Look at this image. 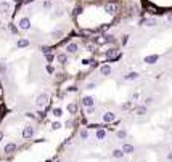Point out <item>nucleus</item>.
Segmentation results:
<instances>
[{"label":"nucleus","instance_id":"obj_17","mask_svg":"<svg viewBox=\"0 0 172 162\" xmlns=\"http://www.w3.org/2000/svg\"><path fill=\"white\" fill-rule=\"evenodd\" d=\"M135 112H137V116H146L148 114V106H145V104H138Z\"/></svg>","mask_w":172,"mask_h":162},{"label":"nucleus","instance_id":"obj_5","mask_svg":"<svg viewBox=\"0 0 172 162\" xmlns=\"http://www.w3.org/2000/svg\"><path fill=\"white\" fill-rule=\"evenodd\" d=\"M116 119H118V116L114 114L113 111H106L105 114L102 116V122H103V124H111V122L116 121Z\"/></svg>","mask_w":172,"mask_h":162},{"label":"nucleus","instance_id":"obj_11","mask_svg":"<svg viewBox=\"0 0 172 162\" xmlns=\"http://www.w3.org/2000/svg\"><path fill=\"white\" fill-rule=\"evenodd\" d=\"M64 50H66V53H71V55H74L79 52V45L76 44V42H69V44L64 47Z\"/></svg>","mask_w":172,"mask_h":162},{"label":"nucleus","instance_id":"obj_37","mask_svg":"<svg viewBox=\"0 0 172 162\" xmlns=\"http://www.w3.org/2000/svg\"><path fill=\"white\" fill-rule=\"evenodd\" d=\"M52 6H53V3H52V2H48V0H47V2H44V8H45V10H50Z\"/></svg>","mask_w":172,"mask_h":162},{"label":"nucleus","instance_id":"obj_33","mask_svg":"<svg viewBox=\"0 0 172 162\" xmlns=\"http://www.w3.org/2000/svg\"><path fill=\"white\" fill-rule=\"evenodd\" d=\"M45 71H47L48 74H53V72H55V68H53L52 64H47V66H45Z\"/></svg>","mask_w":172,"mask_h":162},{"label":"nucleus","instance_id":"obj_25","mask_svg":"<svg viewBox=\"0 0 172 162\" xmlns=\"http://www.w3.org/2000/svg\"><path fill=\"white\" fill-rule=\"evenodd\" d=\"M116 137H118L119 140H126V138H127V132L121 129V130H118V132H116Z\"/></svg>","mask_w":172,"mask_h":162},{"label":"nucleus","instance_id":"obj_9","mask_svg":"<svg viewBox=\"0 0 172 162\" xmlns=\"http://www.w3.org/2000/svg\"><path fill=\"white\" fill-rule=\"evenodd\" d=\"M66 111L69 112V114L76 116L77 112H79V103H76V101H71V103H68V104H66Z\"/></svg>","mask_w":172,"mask_h":162},{"label":"nucleus","instance_id":"obj_16","mask_svg":"<svg viewBox=\"0 0 172 162\" xmlns=\"http://www.w3.org/2000/svg\"><path fill=\"white\" fill-rule=\"evenodd\" d=\"M11 10V5L8 2H0V15H6V13H10Z\"/></svg>","mask_w":172,"mask_h":162},{"label":"nucleus","instance_id":"obj_15","mask_svg":"<svg viewBox=\"0 0 172 162\" xmlns=\"http://www.w3.org/2000/svg\"><path fill=\"white\" fill-rule=\"evenodd\" d=\"M121 149L124 151V154H134L135 152V146L130 145V143H124L122 146H121Z\"/></svg>","mask_w":172,"mask_h":162},{"label":"nucleus","instance_id":"obj_41","mask_svg":"<svg viewBox=\"0 0 172 162\" xmlns=\"http://www.w3.org/2000/svg\"><path fill=\"white\" fill-rule=\"evenodd\" d=\"M129 42V36H122V44H127Z\"/></svg>","mask_w":172,"mask_h":162},{"label":"nucleus","instance_id":"obj_18","mask_svg":"<svg viewBox=\"0 0 172 162\" xmlns=\"http://www.w3.org/2000/svg\"><path fill=\"white\" fill-rule=\"evenodd\" d=\"M79 138H81L82 141L89 140V129H87V127H82V129L79 130Z\"/></svg>","mask_w":172,"mask_h":162},{"label":"nucleus","instance_id":"obj_28","mask_svg":"<svg viewBox=\"0 0 172 162\" xmlns=\"http://www.w3.org/2000/svg\"><path fill=\"white\" fill-rule=\"evenodd\" d=\"M63 36H64V32H63V31H60V29L52 32V37H53V39H61Z\"/></svg>","mask_w":172,"mask_h":162},{"label":"nucleus","instance_id":"obj_46","mask_svg":"<svg viewBox=\"0 0 172 162\" xmlns=\"http://www.w3.org/2000/svg\"><path fill=\"white\" fill-rule=\"evenodd\" d=\"M0 88H2V82H0Z\"/></svg>","mask_w":172,"mask_h":162},{"label":"nucleus","instance_id":"obj_14","mask_svg":"<svg viewBox=\"0 0 172 162\" xmlns=\"http://www.w3.org/2000/svg\"><path fill=\"white\" fill-rule=\"evenodd\" d=\"M138 77H140V74H138V72L130 71V72H127V74L124 75V80H126V82H132V80H137Z\"/></svg>","mask_w":172,"mask_h":162},{"label":"nucleus","instance_id":"obj_24","mask_svg":"<svg viewBox=\"0 0 172 162\" xmlns=\"http://www.w3.org/2000/svg\"><path fill=\"white\" fill-rule=\"evenodd\" d=\"M52 116H53V117H56V119H60V117L63 116V109H61V108H53Z\"/></svg>","mask_w":172,"mask_h":162},{"label":"nucleus","instance_id":"obj_3","mask_svg":"<svg viewBox=\"0 0 172 162\" xmlns=\"http://www.w3.org/2000/svg\"><path fill=\"white\" fill-rule=\"evenodd\" d=\"M81 104L87 109V108H95V98L90 96V95H85L81 98Z\"/></svg>","mask_w":172,"mask_h":162},{"label":"nucleus","instance_id":"obj_42","mask_svg":"<svg viewBox=\"0 0 172 162\" xmlns=\"http://www.w3.org/2000/svg\"><path fill=\"white\" fill-rule=\"evenodd\" d=\"M167 160H169V162H172V151L167 154Z\"/></svg>","mask_w":172,"mask_h":162},{"label":"nucleus","instance_id":"obj_38","mask_svg":"<svg viewBox=\"0 0 172 162\" xmlns=\"http://www.w3.org/2000/svg\"><path fill=\"white\" fill-rule=\"evenodd\" d=\"M63 15H64V11H63L61 8H58V10L55 11V16H56V18H60V16H63Z\"/></svg>","mask_w":172,"mask_h":162},{"label":"nucleus","instance_id":"obj_35","mask_svg":"<svg viewBox=\"0 0 172 162\" xmlns=\"http://www.w3.org/2000/svg\"><path fill=\"white\" fill-rule=\"evenodd\" d=\"M8 29H10L13 34H18V27H16L15 24H8Z\"/></svg>","mask_w":172,"mask_h":162},{"label":"nucleus","instance_id":"obj_31","mask_svg":"<svg viewBox=\"0 0 172 162\" xmlns=\"http://www.w3.org/2000/svg\"><path fill=\"white\" fill-rule=\"evenodd\" d=\"M73 125H74V119H73V117H71V119H68V121L64 122V127H68V129H71V127H73Z\"/></svg>","mask_w":172,"mask_h":162},{"label":"nucleus","instance_id":"obj_21","mask_svg":"<svg viewBox=\"0 0 172 162\" xmlns=\"http://www.w3.org/2000/svg\"><path fill=\"white\" fill-rule=\"evenodd\" d=\"M95 138L97 140H105L106 138V130L105 129H100V127H98L97 132H95Z\"/></svg>","mask_w":172,"mask_h":162},{"label":"nucleus","instance_id":"obj_7","mask_svg":"<svg viewBox=\"0 0 172 162\" xmlns=\"http://www.w3.org/2000/svg\"><path fill=\"white\" fill-rule=\"evenodd\" d=\"M16 149H18V145H16V143H13V141H10V143H6V145H5L3 152L6 154V156H13V154L16 152Z\"/></svg>","mask_w":172,"mask_h":162},{"label":"nucleus","instance_id":"obj_45","mask_svg":"<svg viewBox=\"0 0 172 162\" xmlns=\"http://www.w3.org/2000/svg\"><path fill=\"white\" fill-rule=\"evenodd\" d=\"M45 162H53V159H48V160H45Z\"/></svg>","mask_w":172,"mask_h":162},{"label":"nucleus","instance_id":"obj_27","mask_svg":"<svg viewBox=\"0 0 172 162\" xmlns=\"http://www.w3.org/2000/svg\"><path fill=\"white\" fill-rule=\"evenodd\" d=\"M50 127H52V130H60L61 127H63V124H61L60 121H56V122H52V124H50Z\"/></svg>","mask_w":172,"mask_h":162},{"label":"nucleus","instance_id":"obj_4","mask_svg":"<svg viewBox=\"0 0 172 162\" xmlns=\"http://www.w3.org/2000/svg\"><path fill=\"white\" fill-rule=\"evenodd\" d=\"M105 56H106L108 61H116V60L121 58V53H119V50H116V48H110V50L105 52Z\"/></svg>","mask_w":172,"mask_h":162},{"label":"nucleus","instance_id":"obj_34","mask_svg":"<svg viewBox=\"0 0 172 162\" xmlns=\"http://www.w3.org/2000/svg\"><path fill=\"white\" fill-rule=\"evenodd\" d=\"M95 87H97V83H95V82H89L87 85H85V88H87V90H94Z\"/></svg>","mask_w":172,"mask_h":162},{"label":"nucleus","instance_id":"obj_10","mask_svg":"<svg viewBox=\"0 0 172 162\" xmlns=\"http://www.w3.org/2000/svg\"><path fill=\"white\" fill-rule=\"evenodd\" d=\"M95 42L98 45L110 44V42H113V36H98V37H95Z\"/></svg>","mask_w":172,"mask_h":162},{"label":"nucleus","instance_id":"obj_29","mask_svg":"<svg viewBox=\"0 0 172 162\" xmlns=\"http://www.w3.org/2000/svg\"><path fill=\"white\" fill-rule=\"evenodd\" d=\"M132 108V101H126V103H122V104H121V109H122V111H129V109H130Z\"/></svg>","mask_w":172,"mask_h":162},{"label":"nucleus","instance_id":"obj_13","mask_svg":"<svg viewBox=\"0 0 172 162\" xmlns=\"http://www.w3.org/2000/svg\"><path fill=\"white\" fill-rule=\"evenodd\" d=\"M158 60H159V56L158 55H148L143 58V63H146V64H156Z\"/></svg>","mask_w":172,"mask_h":162},{"label":"nucleus","instance_id":"obj_1","mask_svg":"<svg viewBox=\"0 0 172 162\" xmlns=\"http://www.w3.org/2000/svg\"><path fill=\"white\" fill-rule=\"evenodd\" d=\"M50 104V95L48 93H39L37 98H35V106L39 109H45Z\"/></svg>","mask_w":172,"mask_h":162},{"label":"nucleus","instance_id":"obj_39","mask_svg":"<svg viewBox=\"0 0 172 162\" xmlns=\"http://www.w3.org/2000/svg\"><path fill=\"white\" fill-rule=\"evenodd\" d=\"M26 117H29V119H37V116H35L34 112H26Z\"/></svg>","mask_w":172,"mask_h":162},{"label":"nucleus","instance_id":"obj_44","mask_svg":"<svg viewBox=\"0 0 172 162\" xmlns=\"http://www.w3.org/2000/svg\"><path fill=\"white\" fill-rule=\"evenodd\" d=\"M167 21H169V23H172V15H169V16H167Z\"/></svg>","mask_w":172,"mask_h":162},{"label":"nucleus","instance_id":"obj_40","mask_svg":"<svg viewBox=\"0 0 172 162\" xmlns=\"http://www.w3.org/2000/svg\"><path fill=\"white\" fill-rule=\"evenodd\" d=\"M94 111H95V108H87V109H85V114H87V116H90Z\"/></svg>","mask_w":172,"mask_h":162},{"label":"nucleus","instance_id":"obj_32","mask_svg":"<svg viewBox=\"0 0 172 162\" xmlns=\"http://www.w3.org/2000/svg\"><path fill=\"white\" fill-rule=\"evenodd\" d=\"M153 98L151 96H148V98H145V103H143V104H145V106H151V104H153Z\"/></svg>","mask_w":172,"mask_h":162},{"label":"nucleus","instance_id":"obj_22","mask_svg":"<svg viewBox=\"0 0 172 162\" xmlns=\"http://www.w3.org/2000/svg\"><path fill=\"white\" fill-rule=\"evenodd\" d=\"M142 24H145V26H156L158 24V21L154 18H145V19H142L140 21Z\"/></svg>","mask_w":172,"mask_h":162},{"label":"nucleus","instance_id":"obj_23","mask_svg":"<svg viewBox=\"0 0 172 162\" xmlns=\"http://www.w3.org/2000/svg\"><path fill=\"white\" fill-rule=\"evenodd\" d=\"M29 44H31V42L27 40V39H18L16 47H18V48H26V47H29Z\"/></svg>","mask_w":172,"mask_h":162},{"label":"nucleus","instance_id":"obj_2","mask_svg":"<svg viewBox=\"0 0 172 162\" xmlns=\"http://www.w3.org/2000/svg\"><path fill=\"white\" fill-rule=\"evenodd\" d=\"M35 135V127L31 125V124H27L23 127V132H21V137H23V140H32Z\"/></svg>","mask_w":172,"mask_h":162},{"label":"nucleus","instance_id":"obj_36","mask_svg":"<svg viewBox=\"0 0 172 162\" xmlns=\"http://www.w3.org/2000/svg\"><path fill=\"white\" fill-rule=\"evenodd\" d=\"M45 58H47L48 63H52V61L55 60V55H53V53H48V55H45Z\"/></svg>","mask_w":172,"mask_h":162},{"label":"nucleus","instance_id":"obj_6","mask_svg":"<svg viewBox=\"0 0 172 162\" xmlns=\"http://www.w3.org/2000/svg\"><path fill=\"white\" fill-rule=\"evenodd\" d=\"M18 27L21 31H29L31 29V19L27 16H23L19 21H18Z\"/></svg>","mask_w":172,"mask_h":162},{"label":"nucleus","instance_id":"obj_8","mask_svg":"<svg viewBox=\"0 0 172 162\" xmlns=\"http://www.w3.org/2000/svg\"><path fill=\"white\" fill-rule=\"evenodd\" d=\"M98 72H100V75H103V77H110L113 74V68L110 64H102L98 68Z\"/></svg>","mask_w":172,"mask_h":162},{"label":"nucleus","instance_id":"obj_43","mask_svg":"<svg viewBox=\"0 0 172 162\" xmlns=\"http://www.w3.org/2000/svg\"><path fill=\"white\" fill-rule=\"evenodd\" d=\"M3 137H5V133H3L2 130H0V143H2V140H3Z\"/></svg>","mask_w":172,"mask_h":162},{"label":"nucleus","instance_id":"obj_12","mask_svg":"<svg viewBox=\"0 0 172 162\" xmlns=\"http://www.w3.org/2000/svg\"><path fill=\"white\" fill-rule=\"evenodd\" d=\"M105 11L106 13H108V15H116V13H118V5L116 3H106L105 5Z\"/></svg>","mask_w":172,"mask_h":162},{"label":"nucleus","instance_id":"obj_26","mask_svg":"<svg viewBox=\"0 0 172 162\" xmlns=\"http://www.w3.org/2000/svg\"><path fill=\"white\" fill-rule=\"evenodd\" d=\"M35 116H37V119H39V121H44V119L47 117V111H44V109H39V111H37V114H35Z\"/></svg>","mask_w":172,"mask_h":162},{"label":"nucleus","instance_id":"obj_19","mask_svg":"<svg viewBox=\"0 0 172 162\" xmlns=\"http://www.w3.org/2000/svg\"><path fill=\"white\" fill-rule=\"evenodd\" d=\"M111 156L114 157V159H122L126 154H124V151L121 149V148H116V149H113V152H111Z\"/></svg>","mask_w":172,"mask_h":162},{"label":"nucleus","instance_id":"obj_20","mask_svg":"<svg viewBox=\"0 0 172 162\" xmlns=\"http://www.w3.org/2000/svg\"><path fill=\"white\" fill-rule=\"evenodd\" d=\"M56 61L61 64H68V53H58L56 55Z\"/></svg>","mask_w":172,"mask_h":162},{"label":"nucleus","instance_id":"obj_30","mask_svg":"<svg viewBox=\"0 0 172 162\" xmlns=\"http://www.w3.org/2000/svg\"><path fill=\"white\" fill-rule=\"evenodd\" d=\"M5 72H6V64H5V63H3V61H0V74H2V75H3Z\"/></svg>","mask_w":172,"mask_h":162}]
</instances>
